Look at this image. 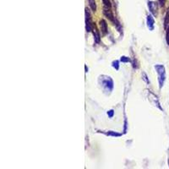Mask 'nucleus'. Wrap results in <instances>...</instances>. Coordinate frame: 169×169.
Segmentation results:
<instances>
[{
  "instance_id": "nucleus-1",
  "label": "nucleus",
  "mask_w": 169,
  "mask_h": 169,
  "mask_svg": "<svg viewBox=\"0 0 169 169\" xmlns=\"http://www.w3.org/2000/svg\"><path fill=\"white\" fill-rule=\"evenodd\" d=\"M155 68L158 74V81H159L160 88L163 87L164 81H165V77H166V72H165V68L163 65H156Z\"/></svg>"
},
{
  "instance_id": "nucleus-2",
  "label": "nucleus",
  "mask_w": 169,
  "mask_h": 169,
  "mask_svg": "<svg viewBox=\"0 0 169 169\" xmlns=\"http://www.w3.org/2000/svg\"><path fill=\"white\" fill-rule=\"evenodd\" d=\"M84 14H85V28H86V31L91 32L92 29H93V25H92V20H91V12L87 8H85Z\"/></svg>"
},
{
  "instance_id": "nucleus-3",
  "label": "nucleus",
  "mask_w": 169,
  "mask_h": 169,
  "mask_svg": "<svg viewBox=\"0 0 169 169\" xmlns=\"http://www.w3.org/2000/svg\"><path fill=\"white\" fill-rule=\"evenodd\" d=\"M157 3L154 1H148L147 2V5H148V8H149V10L150 11V13L154 16H156L157 15V12H158V5Z\"/></svg>"
},
{
  "instance_id": "nucleus-4",
  "label": "nucleus",
  "mask_w": 169,
  "mask_h": 169,
  "mask_svg": "<svg viewBox=\"0 0 169 169\" xmlns=\"http://www.w3.org/2000/svg\"><path fill=\"white\" fill-rule=\"evenodd\" d=\"M103 14H104V15L107 17V19L111 21H113V22H115V17L113 16V14L112 12V10L111 9H107V8H105L104 10H103Z\"/></svg>"
},
{
  "instance_id": "nucleus-5",
  "label": "nucleus",
  "mask_w": 169,
  "mask_h": 169,
  "mask_svg": "<svg viewBox=\"0 0 169 169\" xmlns=\"http://www.w3.org/2000/svg\"><path fill=\"white\" fill-rule=\"evenodd\" d=\"M147 26L149 27L150 30H153L154 28V24H155V20L154 17L152 16V14H148L147 15Z\"/></svg>"
},
{
  "instance_id": "nucleus-6",
  "label": "nucleus",
  "mask_w": 169,
  "mask_h": 169,
  "mask_svg": "<svg viewBox=\"0 0 169 169\" xmlns=\"http://www.w3.org/2000/svg\"><path fill=\"white\" fill-rule=\"evenodd\" d=\"M100 27H101V31L103 35L107 33V21L105 20H100Z\"/></svg>"
},
{
  "instance_id": "nucleus-7",
  "label": "nucleus",
  "mask_w": 169,
  "mask_h": 169,
  "mask_svg": "<svg viewBox=\"0 0 169 169\" xmlns=\"http://www.w3.org/2000/svg\"><path fill=\"white\" fill-rule=\"evenodd\" d=\"M88 3H89V6L91 8V10L93 12L97 11V3L95 0H88Z\"/></svg>"
},
{
  "instance_id": "nucleus-8",
  "label": "nucleus",
  "mask_w": 169,
  "mask_h": 169,
  "mask_svg": "<svg viewBox=\"0 0 169 169\" xmlns=\"http://www.w3.org/2000/svg\"><path fill=\"white\" fill-rule=\"evenodd\" d=\"M169 26V9L167 10L166 14H165V18H164V28L167 30V28Z\"/></svg>"
},
{
  "instance_id": "nucleus-9",
  "label": "nucleus",
  "mask_w": 169,
  "mask_h": 169,
  "mask_svg": "<svg viewBox=\"0 0 169 169\" xmlns=\"http://www.w3.org/2000/svg\"><path fill=\"white\" fill-rule=\"evenodd\" d=\"M94 38H95V42H97V43H99V42H100L101 36H100V33H99V31H98L97 29L94 30Z\"/></svg>"
},
{
  "instance_id": "nucleus-10",
  "label": "nucleus",
  "mask_w": 169,
  "mask_h": 169,
  "mask_svg": "<svg viewBox=\"0 0 169 169\" xmlns=\"http://www.w3.org/2000/svg\"><path fill=\"white\" fill-rule=\"evenodd\" d=\"M121 62L123 63H127V62H130V60L129 58H127V57H125V56H123V57H121Z\"/></svg>"
},
{
  "instance_id": "nucleus-11",
  "label": "nucleus",
  "mask_w": 169,
  "mask_h": 169,
  "mask_svg": "<svg viewBox=\"0 0 169 169\" xmlns=\"http://www.w3.org/2000/svg\"><path fill=\"white\" fill-rule=\"evenodd\" d=\"M167 0H157V3L159 4L161 7H163L165 5V3H166Z\"/></svg>"
},
{
  "instance_id": "nucleus-12",
  "label": "nucleus",
  "mask_w": 169,
  "mask_h": 169,
  "mask_svg": "<svg viewBox=\"0 0 169 169\" xmlns=\"http://www.w3.org/2000/svg\"><path fill=\"white\" fill-rule=\"evenodd\" d=\"M113 66L114 68H116V69H118L119 68V64H118V61H114L113 63Z\"/></svg>"
},
{
  "instance_id": "nucleus-13",
  "label": "nucleus",
  "mask_w": 169,
  "mask_h": 169,
  "mask_svg": "<svg viewBox=\"0 0 169 169\" xmlns=\"http://www.w3.org/2000/svg\"><path fill=\"white\" fill-rule=\"evenodd\" d=\"M166 40L167 44L169 45V26L167 28V35H166Z\"/></svg>"
},
{
  "instance_id": "nucleus-14",
  "label": "nucleus",
  "mask_w": 169,
  "mask_h": 169,
  "mask_svg": "<svg viewBox=\"0 0 169 169\" xmlns=\"http://www.w3.org/2000/svg\"><path fill=\"white\" fill-rule=\"evenodd\" d=\"M113 113H114V111L113 110H110L107 112V115H108V117H112L113 116Z\"/></svg>"
}]
</instances>
